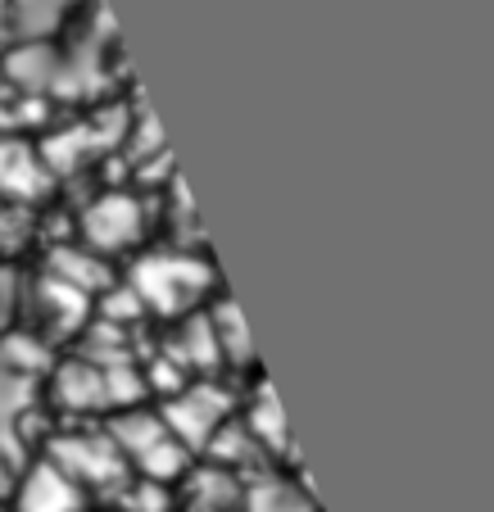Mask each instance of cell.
Instances as JSON below:
<instances>
[{"mask_svg":"<svg viewBox=\"0 0 494 512\" xmlns=\"http://www.w3.org/2000/svg\"><path fill=\"white\" fill-rule=\"evenodd\" d=\"M109 440L118 445V454L127 458V467H136V476H150V481H182L186 467H191V449L177 440L173 431L164 426L159 408H141V404H127L109 417Z\"/></svg>","mask_w":494,"mask_h":512,"instance_id":"obj_1","label":"cell"},{"mask_svg":"<svg viewBox=\"0 0 494 512\" xmlns=\"http://www.w3.org/2000/svg\"><path fill=\"white\" fill-rule=\"evenodd\" d=\"M209 281H214L209 263L195 259V254H173V250L146 254L127 272V286L136 290V300L146 304V313H164V318H182V313L200 309Z\"/></svg>","mask_w":494,"mask_h":512,"instance_id":"obj_2","label":"cell"},{"mask_svg":"<svg viewBox=\"0 0 494 512\" xmlns=\"http://www.w3.org/2000/svg\"><path fill=\"white\" fill-rule=\"evenodd\" d=\"M232 413H236V395L227 386H218L214 377L186 381V386H177L173 395H164V404H159L164 426L191 449V454H204L209 435H214Z\"/></svg>","mask_w":494,"mask_h":512,"instance_id":"obj_3","label":"cell"},{"mask_svg":"<svg viewBox=\"0 0 494 512\" xmlns=\"http://www.w3.org/2000/svg\"><path fill=\"white\" fill-rule=\"evenodd\" d=\"M50 463H59L82 490H123V481L132 476L127 458L118 454V445L109 440V431H73V435H55L46 449Z\"/></svg>","mask_w":494,"mask_h":512,"instance_id":"obj_4","label":"cell"},{"mask_svg":"<svg viewBox=\"0 0 494 512\" xmlns=\"http://www.w3.org/2000/svg\"><path fill=\"white\" fill-rule=\"evenodd\" d=\"M146 204L136 200V195H127V191H105V195H96V200L82 209V218H78V241L87 245V250H96V254H123V250H132L141 236H146Z\"/></svg>","mask_w":494,"mask_h":512,"instance_id":"obj_5","label":"cell"},{"mask_svg":"<svg viewBox=\"0 0 494 512\" xmlns=\"http://www.w3.org/2000/svg\"><path fill=\"white\" fill-rule=\"evenodd\" d=\"M10 512H87V490L50 458L23 467Z\"/></svg>","mask_w":494,"mask_h":512,"instance_id":"obj_6","label":"cell"},{"mask_svg":"<svg viewBox=\"0 0 494 512\" xmlns=\"http://www.w3.org/2000/svg\"><path fill=\"white\" fill-rule=\"evenodd\" d=\"M55 186V173L46 168L41 150L19 132L0 136V195L23 204H41Z\"/></svg>","mask_w":494,"mask_h":512,"instance_id":"obj_7","label":"cell"},{"mask_svg":"<svg viewBox=\"0 0 494 512\" xmlns=\"http://www.w3.org/2000/svg\"><path fill=\"white\" fill-rule=\"evenodd\" d=\"M59 68H64V55H59L55 41H19L10 55L0 59V73H5L14 96L50 100L59 91Z\"/></svg>","mask_w":494,"mask_h":512,"instance_id":"obj_8","label":"cell"},{"mask_svg":"<svg viewBox=\"0 0 494 512\" xmlns=\"http://www.w3.org/2000/svg\"><path fill=\"white\" fill-rule=\"evenodd\" d=\"M46 277L64 281V286H73L78 295H87V300H96L105 286H114V268H109L105 254L87 250L82 241H68V245H55V250L46 254Z\"/></svg>","mask_w":494,"mask_h":512,"instance_id":"obj_9","label":"cell"},{"mask_svg":"<svg viewBox=\"0 0 494 512\" xmlns=\"http://www.w3.org/2000/svg\"><path fill=\"white\" fill-rule=\"evenodd\" d=\"M50 399H55L64 413H105V408H109L105 368H100V363H91V358H73V363L55 368Z\"/></svg>","mask_w":494,"mask_h":512,"instance_id":"obj_10","label":"cell"},{"mask_svg":"<svg viewBox=\"0 0 494 512\" xmlns=\"http://www.w3.org/2000/svg\"><path fill=\"white\" fill-rule=\"evenodd\" d=\"M168 358H173L177 368L200 372V377H209V372L223 368V354H218V340H214V327H209V313H204V309L182 313V327L173 331Z\"/></svg>","mask_w":494,"mask_h":512,"instance_id":"obj_11","label":"cell"},{"mask_svg":"<svg viewBox=\"0 0 494 512\" xmlns=\"http://www.w3.org/2000/svg\"><path fill=\"white\" fill-rule=\"evenodd\" d=\"M73 10H78V0H10L5 23H10L14 41H50Z\"/></svg>","mask_w":494,"mask_h":512,"instance_id":"obj_12","label":"cell"},{"mask_svg":"<svg viewBox=\"0 0 494 512\" xmlns=\"http://www.w3.org/2000/svg\"><path fill=\"white\" fill-rule=\"evenodd\" d=\"M209 327H214V340H218V354H223L227 368H241L250 372L254 368V345H250V331H245V318L241 309H236L227 295H218L214 304H209Z\"/></svg>","mask_w":494,"mask_h":512,"instance_id":"obj_13","label":"cell"},{"mask_svg":"<svg viewBox=\"0 0 494 512\" xmlns=\"http://www.w3.org/2000/svg\"><path fill=\"white\" fill-rule=\"evenodd\" d=\"M245 426H250V435L263 445V454L268 458H281V454H291V431H286V417H281V404L277 395H272L268 386L259 381V390H254L250 399V413L241 417Z\"/></svg>","mask_w":494,"mask_h":512,"instance_id":"obj_14","label":"cell"},{"mask_svg":"<svg viewBox=\"0 0 494 512\" xmlns=\"http://www.w3.org/2000/svg\"><path fill=\"white\" fill-rule=\"evenodd\" d=\"M236 512H318L304 485H291L281 476H263V481L245 485Z\"/></svg>","mask_w":494,"mask_h":512,"instance_id":"obj_15","label":"cell"},{"mask_svg":"<svg viewBox=\"0 0 494 512\" xmlns=\"http://www.w3.org/2000/svg\"><path fill=\"white\" fill-rule=\"evenodd\" d=\"M37 309H41V318H46V327H78L82 318L91 313V300L87 295H78L73 286H64V281H55V277H41L37 281Z\"/></svg>","mask_w":494,"mask_h":512,"instance_id":"obj_16","label":"cell"},{"mask_svg":"<svg viewBox=\"0 0 494 512\" xmlns=\"http://www.w3.org/2000/svg\"><path fill=\"white\" fill-rule=\"evenodd\" d=\"M37 241V204L0 195V259H14Z\"/></svg>","mask_w":494,"mask_h":512,"instance_id":"obj_17","label":"cell"},{"mask_svg":"<svg viewBox=\"0 0 494 512\" xmlns=\"http://www.w3.org/2000/svg\"><path fill=\"white\" fill-rule=\"evenodd\" d=\"M37 399V381L0 363V426H14Z\"/></svg>","mask_w":494,"mask_h":512,"instance_id":"obj_18","label":"cell"},{"mask_svg":"<svg viewBox=\"0 0 494 512\" xmlns=\"http://www.w3.org/2000/svg\"><path fill=\"white\" fill-rule=\"evenodd\" d=\"M19 304H23V281L10 263L0 259V331H10L14 318H19Z\"/></svg>","mask_w":494,"mask_h":512,"instance_id":"obj_19","label":"cell"},{"mask_svg":"<svg viewBox=\"0 0 494 512\" xmlns=\"http://www.w3.org/2000/svg\"><path fill=\"white\" fill-rule=\"evenodd\" d=\"M0 512H10V503H0Z\"/></svg>","mask_w":494,"mask_h":512,"instance_id":"obj_20","label":"cell"}]
</instances>
